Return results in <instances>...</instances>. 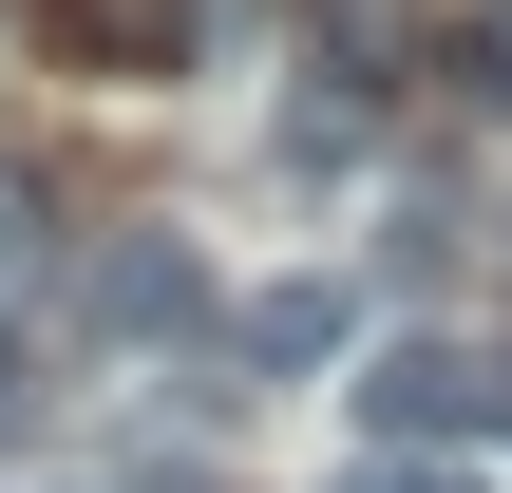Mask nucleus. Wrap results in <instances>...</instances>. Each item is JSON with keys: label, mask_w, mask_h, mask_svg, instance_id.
Here are the masks:
<instances>
[{"label": "nucleus", "mask_w": 512, "mask_h": 493, "mask_svg": "<svg viewBox=\"0 0 512 493\" xmlns=\"http://www.w3.org/2000/svg\"><path fill=\"white\" fill-rule=\"evenodd\" d=\"M76 266V342H209V266H190V228H76L57 247Z\"/></svg>", "instance_id": "2"}, {"label": "nucleus", "mask_w": 512, "mask_h": 493, "mask_svg": "<svg viewBox=\"0 0 512 493\" xmlns=\"http://www.w3.org/2000/svg\"><path fill=\"white\" fill-rule=\"evenodd\" d=\"M361 437H399V456H456V437H512V342H380L361 361Z\"/></svg>", "instance_id": "1"}, {"label": "nucleus", "mask_w": 512, "mask_h": 493, "mask_svg": "<svg viewBox=\"0 0 512 493\" xmlns=\"http://www.w3.org/2000/svg\"><path fill=\"white\" fill-rule=\"evenodd\" d=\"M342 342H361V304H342V285H247V304H228L247 399H266V380H304V361H342Z\"/></svg>", "instance_id": "4"}, {"label": "nucleus", "mask_w": 512, "mask_h": 493, "mask_svg": "<svg viewBox=\"0 0 512 493\" xmlns=\"http://www.w3.org/2000/svg\"><path fill=\"white\" fill-rule=\"evenodd\" d=\"M57 247H76V228H57V171L0 133V266H57Z\"/></svg>", "instance_id": "5"}, {"label": "nucleus", "mask_w": 512, "mask_h": 493, "mask_svg": "<svg viewBox=\"0 0 512 493\" xmlns=\"http://www.w3.org/2000/svg\"><path fill=\"white\" fill-rule=\"evenodd\" d=\"M38 38H57L76 76H190L209 0H38Z\"/></svg>", "instance_id": "3"}, {"label": "nucleus", "mask_w": 512, "mask_h": 493, "mask_svg": "<svg viewBox=\"0 0 512 493\" xmlns=\"http://www.w3.org/2000/svg\"><path fill=\"white\" fill-rule=\"evenodd\" d=\"M19 418H38V380H19V323H0V437H19Z\"/></svg>", "instance_id": "6"}]
</instances>
